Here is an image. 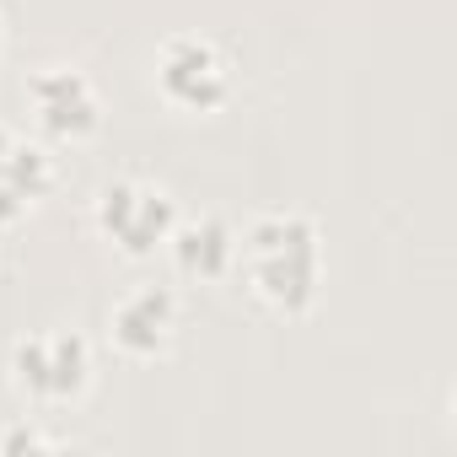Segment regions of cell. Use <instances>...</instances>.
I'll return each mask as SVG.
<instances>
[{
  "label": "cell",
  "instance_id": "6da1fadb",
  "mask_svg": "<svg viewBox=\"0 0 457 457\" xmlns=\"http://www.w3.org/2000/svg\"><path fill=\"white\" fill-rule=\"evenodd\" d=\"M237 270L280 318H302L323 291V232L302 210H264L237 237Z\"/></svg>",
  "mask_w": 457,
  "mask_h": 457
},
{
  "label": "cell",
  "instance_id": "7a4b0ae2",
  "mask_svg": "<svg viewBox=\"0 0 457 457\" xmlns=\"http://www.w3.org/2000/svg\"><path fill=\"white\" fill-rule=\"evenodd\" d=\"M12 387L38 409H65L92 387V345L76 328H38L12 345Z\"/></svg>",
  "mask_w": 457,
  "mask_h": 457
},
{
  "label": "cell",
  "instance_id": "3957f363",
  "mask_svg": "<svg viewBox=\"0 0 457 457\" xmlns=\"http://www.w3.org/2000/svg\"><path fill=\"white\" fill-rule=\"evenodd\" d=\"M97 232L124 253V259H151L156 248H167L172 226H178V204L162 183L151 178H113L97 188L92 204Z\"/></svg>",
  "mask_w": 457,
  "mask_h": 457
},
{
  "label": "cell",
  "instance_id": "277c9868",
  "mask_svg": "<svg viewBox=\"0 0 457 457\" xmlns=\"http://www.w3.org/2000/svg\"><path fill=\"white\" fill-rule=\"evenodd\" d=\"M156 92L183 113H210L232 97V65H226L220 44L199 33H178L156 54Z\"/></svg>",
  "mask_w": 457,
  "mask_h": 457
},
{
  "label": "cell",
  "instance_id": "5b68a950",
  "mask_svg": "<svg viewBox=\"0 0 457 457\" xmlns=\"http://www.w3.org/2000/svg\"><path fill=\"white\" fill-rule=\"evenodd\" d=\"M28 108H33L38 135L60 140V145H81L103 124V97H97L92 76H81L71 65H44L28 81Z\"/></svg>",
  "mask_w": 457,
  "mask_h": 457
},
{
  "label": "cell",
  "instance_id": "8992f818",
  "mask_svg": "<svg viewBox=\"0 0 457 457\" xmlns=\"http://www.w3.org/2000/svg\"><path fill=\"white\" fill-rule=\"evenodd\" d=\"M108 339L129 361H156L178 339V296L167 286H135L108 312Z\"/></svg>",
  "mask_w": 457,
  "mask_h": 457
},
{
  "label": "cell",
  "instance_id": "52a82bcc",
  "mask_svg": "<svg viewBox=\"0 0 457 457\" xmlns=\"http://www.w3.org/2000/svg\"><path fill=\"white\" fill-rule=\"evenodd\" d=\"M54 188V156L17 135L12 124H0V226H17L44 194Z\"/></svg>",
  "mask_w": 457,
  "mask_h": 457
},
{
  "label": "cell",
  "instance_id": "ba28073f",
  "mask_svg": "<svg viewBox=\"0 0 457 457\" xmlns=\"http://www.w3.org/2000/svg\"><path fill=\"white\" fill-rule=\"evenodd\" d=\"M167 248H172V264H178V275H188V280H226L237 270V232L226 226L220 215H199V220H178L172 226V237H167Z\"/></svg>",
  "mask_w": 457,
  "mask_h": 457
},
{
  "label": "cell",
  "instance_id": "9c48e42d",
  "mask_svg": "<svg viewBox=\"0 0 457 457\" xmlns=\"http://www.w3.org/2000/svg\"><path fill=\"white\" fill-rule=\"evenodd\" d=\"M0 452H60V436H44L38 425H12V430H0Z\"/></svg>",
  "mask_w": 457,
  "mask_h": 457
},
{
  "label": "cell",
  "instance_id": "30bf717a",
  "mask_svg": "<svg viewBox=\"0 0 457 457\" xmlns=\"http://www.w3.org/2000/svg\"><path fill=\"white\" fill-rule=\"evenodd\" d=\"M0 44H6V22H0Z\"/></svg>",
  "mask_w": 457,
  "mask_h": 457
}]
</instances>
